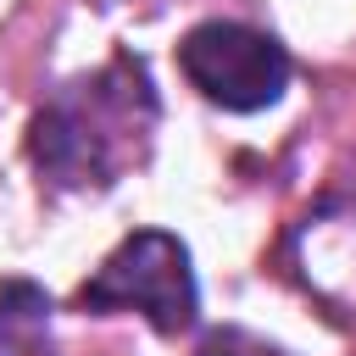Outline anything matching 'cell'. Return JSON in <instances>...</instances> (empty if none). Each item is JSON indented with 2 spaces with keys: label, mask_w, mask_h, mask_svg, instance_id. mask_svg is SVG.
I'll list each match as a JSON object with an SVG mask.
<instances>
[{
  "label": "cell",
  "mask_w": 356,
  "mask_h": 356,
  "mask_svg": "<svg viewBox=\"0 0 356 356\" xmlns=\"http://www.w3.org/2000/svg\"><path fill=\"white\" fill-rule=\"evenodd\" d=\"M156 117V95L139 61H111L89 83H72L33 117V161L56 184H111Z\"/></svg>",
  "instance_id": "cell-1"
},
{
  "label": "cell",
  "mask_w": 356,
  "mask_h": 356,
  "mask_svg": "<svg viewBox=\"0 0 356 356\" xmlns=\"http://www.w3.org/2000/svg\"><path fill=\"white\" fill-rule=\"evenodd\" d=\"M78 300L95 306V312H145L161 334H184L195 323V312H200L189 250L167 228L128 234L100 261V273L78 289Z\"/></svg>",
  "instance_id": "cell-2"
},
{
  "label": "cell",
  "mask_w": 356,
  "mask_h": 356,
  "mask_svg": "<svg viewBox=\"0 0 356 356\" xmlns=\"http://www.w3.org/2000/svg\"><path fill=\"white\" fill-rule=\"evenodd\" d=\"M184 78L222 111H261L289 89V56L278 39L245 22H200L178 44Z\"/></svg>",
  "instance_id": "cell-3"
},
{
  "label": "cell",
  "mask_w": 356,
  "mask_h": 356,
  "mask_svg": "<svg viewBox=\"0 0 356 356\" xmlns=\"http://www.w3.org/2000/svg\"><path fill=\"white\" fill-rule=\"evenodd\" d=\"M195 356H284V350L256 339V334H245V328H217V334H206V345Z\"/></svg>",
  "instance_id": "cell-4"
}]
</instances>
